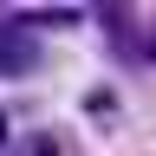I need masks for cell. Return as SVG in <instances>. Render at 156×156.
Returning <instances> with one entry per match:
<instances>
[{"mask_svg":"<svg viewBox=\"0 0 156 156\" xmlns=\"http://www.w3.org/2000/svg\"><path fill=\"white\" fill-rule=\"evenodd\" d=\"M13 33H26V26L0 20V72H20V65H26V46H13Z\"/></svg>","mask_w":156,"mask_h":156,"instance_id":"6da1fadb","label":"cell"},{"mask_svg":"<svg viewBox=\"0 0 156 156\" xmlns=\"http://www.w3.org/2000/svg\"><path fill=\"white\" fill-rule=\"evenodd\" d=\"M150 52H156V39H150Z\"/></svg>","mask_w":156,"mask_h":156,"instance_id":"7a4b0ae2","label":"cell"}]
</instances>
